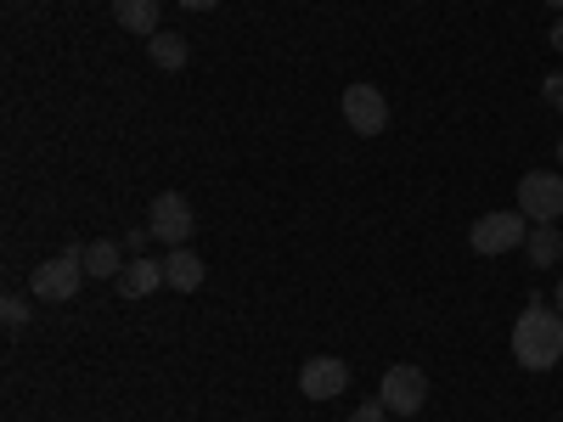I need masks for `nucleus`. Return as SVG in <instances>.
<instances>
[{
    "mask_svg": "<svg viewBox=\"0 0 563 422\" xmlns=\"http://www.w3.org/2000/svg\"><path fill=\"white\" fill-rule=\"evenodd\" d=\"M512 360L525 371H547L563 360V310H552L547 299H530L525 315L512 321Z\"/></svg>",
    "mask_w": 563,
    "mask_h": 422,
    "instance_id": "f257e3e1",
    "label": "nucleus"
},
{
    "mask_svg": "<svg viewBox=\"0 0 563 422\" xmlns=\"http://www.w3.org/2000/svg\"><path fill=\"white\" fill-rule=\"evenodd\" d=\"M530 237V220L519 209H490L474 220V231H467V243H474V254L496 259V254H512V248H525Z\"/></svg>",
    "mask_w": 563,
    "mask_h": 422,
    "instance_id": "f03ea898",
    "label": "nucleus"
},
{
    "mask_svg": "<svg viewBox=\"0 0 563 422\" xmlns=\"http://www.w3.org/2000/svg\"><path fill=\"white\" fill-rule=\"evenodd\" d=\"M79 281H85V248H63L57 259L34 265V299L68 304V299H79Z\"/></svg>",
    "mask_w": 563,
    "mask_h": 422,
    "instance_id": "7ed1b4c3",
    "label": "nucleus"
},
{
    "mask_svg": "<svg viewBox=\"0 0 563 422\" xmlns=\"http://www.w3.org/2000/svg\"><path fill=\"white\" fill-rule=\"evenodd\" d=\"M519 214L536 225H558V214H563V175L558 169H530L519 180Z\"/></svg>",
    "mask_w": 563,
    "mask_h": 422,
    "instance_id": "20e7f679",
    "label": "nucleus"
},
{
    "mask_svg": "<svg viewBox=\"0 0 563 422\" xmlns=\"http://www.w3.org/2000/svg\"><path fill=\"white\" fill-rule=\"evenodd\" d=\"M339 108H344V124L355 135H384V124H389V97L378 85H350Z\"/></svg>",
    "mask_w": 563,
    "mask_h": 422,
    "instance_id": "39448f33",
    "label": "nucleus"
},
{
    "mask_svg": "<svg viewBox=\"0 0 563 422\" xmlns=\"http://www.w3.org/2000/svg\"><path fill=\"white\" fill-rule=\"evenodd\" d=\"M378 400H384L395 417H417L422 400H429V378H422V366H389L384 384H378Z\"/></svg>",
    "mask_w": 563,
    "mask_h": 422,
    "instance_id": "423d86ee",
    "label": "nucleus"
},
{
    "mask_svg": "<svg viewBox=\"0 0 563 422\" xmlns=\"http://www.w3.org/2000/svg\"><path fill=\"white\" fill-rule=\"evenodd\" d=\"M147 231L164 248H180L186 237H192V203H186L180 192H158L153 209H147Z\"/></svg>",
    "mask_w": 563,
    "mask_h": 422,
    "instance_id": "0eeeda50",
    "label": "nucleus"
},
{
    "mask_svg": "<svg viewBox=\"0 0 563 422\" xmlns=\"http://www.w3.org/2000/svg\"><path fill=\"white\" fill-rule=\"evenodd\" d=\"M350 389V360H339V355H310L305 366H299V395L305 400H339Z\"/></svg>",
    "mask_w": 563,
    "mask_h": 422,
    "instance_id": "6e6552de",
    "label": "nucleus"
},
{
    "mask_svg": "<svg viewBox=\"0 0 563 422\" xmlns=\"http://www.w3.org/2000/svg\"><path fill=\"white\" fill-rule=\"evenodd\" d=\"M164 288H175V293H198L203 288V254H192V248H169L164 254Z\"/></svg>",
    "mask_w": 563,
    "mask_h": 422,
    "instance_id": "1a4fd4ad",
    "label": "nucleus"
},
{
    "mask_svg": "<svg viewBox=\"0 0 563 422\" xmlns=\"http://www.w3.org/2000/svg\"><path fill=\"white\" fill-rule=\"evenodd\" d=\"M164 288V259H130L124 270H119V293L124 299H147V293H158Z\"/></svg>",
    "mask_w": 563,
    "mask_h": 422,
    "instance_id": "9d476101",
    "label": "nucleus"
},
{
    "mask_svg": "<svg viewBox=\"0 0 563 422\" xmlns=\"http://www.w3.org/2000/svg\"><path fill=\"white\" fill-rule=\"evenodd\" d=\"M113 18L124 34H158V0H113Z\"/></svg>",
    "mask_w": 563,
    "mask_h": 422,
    "instance_id": "9b49d317",
    "label": "nucleus"
},
{
    "mask_svg": "<svg viewBox=\"0 0 563 422\" xmlns=\"http://www.w3.org/2000/svg\"><path fill=\"white\" fill-rule=\"evenodd\" d=\"M130 259H124V248L119 243H85V276H97V281H119V270H124Z\"/></svg>",
    "mask_w": 563,
    "mask_h": 422,
    "instance_id": "f8f14e48",
    "label": "nucleus"
},
{
    "mask_svg": "<svg viewBox=\"0 0 563 422\" xmlns=\"http://www.w3.org/2000/svg\"><path fill=\"white\" fill-rule=\"evenodd\" d=\"M147 57H153L164 74H180V68H186V57H192V45H186V34H175V29H169V34L158 29V34L147 40Z\"/></svg>",
    "mask_w": 563,
    "mask_h": 422,
    "instance_id": "ddd939ff",
    "label": "nucleus"
},
{
    "mask_svg": "<svg viewBox=\"0 0 563 422\" xmlns=\"http://www.w3.org/2000/svg\"><path fill=\"white\" fill-rule=\"evenodd\" d=\"M525 248H530V265H558L563 259V231L558 225H536L525 237Z\"/></svg>",
    "mask_w": 563,
    "mask_h": 422,
    "instance_id": "4468645a",
    "label": "nucleus"
},
{
    "mask_svg": "<svg viewBox=\"0 0 563 422\" xmlns=\"http://www.w3.org/2000/svg\"><path fill=\"white\" fill-rule=\"evenodd\" d=\"M0 315H7V326H12V333H18V326L29 321V299H18V293H7V299H0Z\"/></svg>",
    "mask_w": 563,
    "mask_h": 422,
    "instance_id": "2eb2a0df",
    "label": "nucleus"
},
{
    "mask_svg": "<svg viewBox=\"0 0 563 422\" xmlns=\"http://www.w3.org/2000/svg\"><path fill=\"white\" fill-rule=\"evenodd\" d=\"M541 102H547V108H558V113H563V68H558V74H547V79H541Z\"/></svg>",
    "mask_w": 563,
    "mask_h": 422,
    "instance_id": "dca6fc26",
    "label": "nucleus"
},
{
    "mask_svg": "<svg viewBox=\"0 0 563 422\" xmlns=\"http://www.w3.org/2000/svg\"><path fill=\"white\" fill-rule=\"evenodd\" d=\"M350 422H389V406L384 400H366V406L350 411Z\"/></svg>",
    "mask_w": 563,
    "mask_h": 422,
    "instance_id": "f3484780",
    "label": "nucleus"
},
{
    "mask_svg": "<svg viewBox=\"0 0 563 422\" xmlns=\"http://www.w3.org/2000/svg\"><path fill=\"white\" fill-rule=\"evenodd\" d=\"M147 237H153L147 225H135V231H124V254H141V248H147Z\"/></svg>",
    "mask_w": 563,
    "mask_h": 422,
    "instance_id": "a211bd4d",
    "label": "nucleus"
},
{
    "mask_svg": "<svg viewBox=\"0 0 563 422\" xmlns=\"http://www.w3.org/2000/svg\"><path fill=\"white\" fill-rule=\"evenodd\" d=\"M175 7H186V12H209V7H220V0H175Z\"/></svg>",
    "mask_w": 563,
    "mask_h": 422,
    "instance_id": "6ab92c4d",
    "label": "nucleus"
},
{
    "mask_svg": "<svg viewBox=\"0 0 563 422\" xmlns=\"http://www.w3.org/2000/svg\"><path fill=\"white\" fill-rule=\"evenodd\" d=\"M552 52H563V18L552 23Z\"/></svg>",
    "mask_w": 563,
    "mask_h": 422,
    "instance_id": "aec40b11",
    "label": "nucleus"
},
{
    "mask_svg": "<svg viewBox=\"0 0 563 422\" xmlns=\"http://www.w3.org/2000/svg\"><path fill=\"white\" fill-rule=\"evenodd\" d=\"M552 304H558V310H563V276H558V299H552Z\"/></svg>",
    "mask_w": 563,
    "mask_h": 422,
    "instance_id": "412c9836",
    "label": "nucleus"
},
{
    "mask_svg": "<svg viewBox=\"0 0 563 422\" xmlns=\"http://www.w3.org/2000/svg\"><path fill=\"white\" fill-rule=\"evenodd\" d=\"M558 169H563V135H558Z\"/></svg>",
    "mask_w": 563,
    "mask_h": 422,
    "instance_id": "4be33fe9",
    "label": "nucleus"
},
{
    "mask_svg": "<svg viewBox=\"0 0 563 422\" xmlns=\"http://www.w3.org/2000/svg\"><path fill=\"white\" fill-rule=\"evenodd\" d=\"M547 7H552V12H563V0H547Z\"/></svg>",
    "mask_w": 563,
    "mask_h": 422,
    "instance_id": "5701e85b",
    "label": "nucleus"
}]
</instances>
